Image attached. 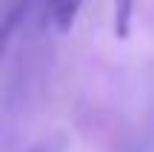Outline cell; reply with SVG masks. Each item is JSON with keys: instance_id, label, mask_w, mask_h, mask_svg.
<instances>
[{"instance_id": "3", "label": "cell", "mask_w": 154, "mask_h": 152, "mask_svg": "<svg viewBox=\"0 0 154 152\" xmlns=\"http://www.w3.org/2000/svg\"><path fill=\"white\" fill-rule=\"evenodd\" d=\"M32 152H54V149H51V147H46V144H40V147H34Z\"/></svg>"}, {"instance_id": "2", "label": "cell", "mask_w": 154, "mask_h": 152, "mask_svg": "<svg viewBox=\"0 0 154 152\" xmlns=\"http://www.w3.org/2000/svg\"><path fill=\"white\" fill-rule=\"evenodd\" d=\"M131 6H134V0H117V34H120V37H126V32H128Z\"/></svg>"}, {"instance_id": "1", "label": "cell", "mask_w": 154, "mask_h": 152, "mask_svg": "<svg viewBox=\"0 0 154 152\" xmlns=\"http://www.w3.org/2000/svg\"><path fill=\"white\" fill-rule=\"evenodd\" d=\"M80 6H83V0H49V17H51L57 32H69L72 29Z\"/></svg>"}]
</instances>
